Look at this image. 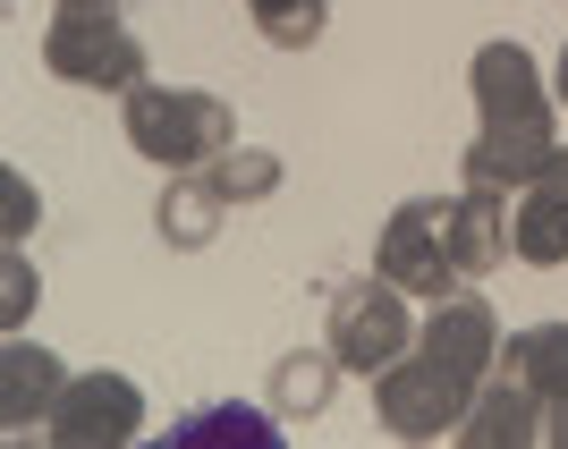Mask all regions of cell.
Masks as SVG:
<instances>
[{
  "mask_svg": "<svg viewBox=\"0 0 568 449\" xmlns=\"http://www.w3.org/2000/svg\"><path fill=\"white\" fill-rule=\"evenodd\" d=\"M187 441H213V432H237V441H272V425L263 416H195V425H179Z\"/></svg>",
  "mask_w": 568,
  "mask_h": 449,
  "instance_id": "obj_1",
  "label": "cell"
}]
</instances>
